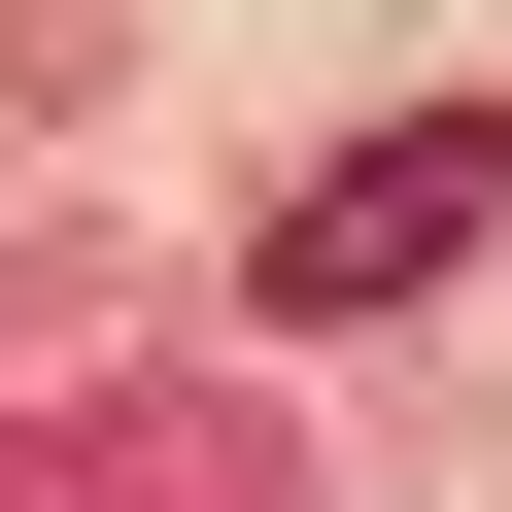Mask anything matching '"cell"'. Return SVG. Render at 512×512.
<instances>
[{"label":"cell","mask_w":512,"mask_h":512,"mask_svg":"<svg viewBox=\"0 0 512 512\" xmlns=\"http://www.w3.org/2000/svg\"><path fill=\"white\" fill-rule=\"evenodd\" d=\"M512 239V103H410V137H342V171H274V239H239V308H308V342H376V308H444Z\"/></svg>","instance_id":"cell-1"}]
</instances>
